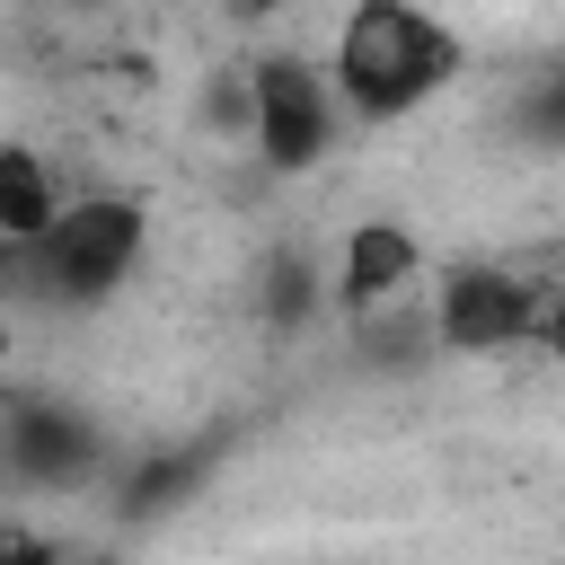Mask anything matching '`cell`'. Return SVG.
Returning <instances> with one entry per match:
<instances>
[{"instance_id":"13","label":"cell","mask_w":565,"mask_h":565,"mask_svg":"<svg viewBox=\"0 0 565 565\" xmlns=\"http://www.w3.org/2000/svg\"><path fill=\"white\" fill-rule=\"evenodd\" d=\"M0 565H62V556H53V539H35V530L0 521Z\"/></svg>"},{"instance_id":"15","label":"cell","mask_w":565,"mask_h":565,"mask_svg":"<svg viewBox=\"0 0 565 565\" xmlns=\"http://www.w3.org/2000/svg\"><path fill=\"white\" fill-rule=\"evenodd\" d=\"M79 565H132V556H79Z\"/></svg>"},{"instance_id":"11","label":"cell","mask_w":565,"mask_h":565,"mask_svg":"<svg viewBox=\"0 0 565 565\" xmlns=\"http://www.w3.org/2000/svg\"><path fill=\"white\" fill-rule=\"evenodd\" d=\"M521 124H530L539 141H565V71H547V79L530 88V106H521Z\"/></svg>"},{"instance_id":"2","label":"cell","mask_w":565,"mask_h":565,"mask_svg":"<svg viewBox=\"0 0 565 565\" xmlns=\"http://www.w3.org/2000/svg\"><path fill=\"white\" fill-rule=\"evenodd\" d=\"M141 247H150V212L132 194H71L62 221L35 247H18L0 274H18V291L44 309H106L132 282Z\"/></svg>"},{"instance_id":"9","label":"cell","mask_w":565,"mask_h":565,"mask_svg":"<svg viewBox=\"0 0 565 565\" xmlns=\"http://www.w3.org/2000/svg\"><path fill=\"white\" fill-rule=\"evenodd\" d=\"M203 124H212V132H230V141H247V132H256V79H247V62H238V71H221V79L203 88Z\"/></svg>"},{"instance_id":"4","label":"cell","mask_w":565,"mask_h":565,"mask_svg":"<svg viewBox=\"0 0 565 565\" xmlns=\"http://www.w3.org/2000/svg\"><path fill=\"white\" fill-rule=\"evenodd\" d=\"M530 309H539V274L521 265H494V256H468L433 282V344L441 353H512L530 344Z\"/></svg>"},{"instance_id":"1","label":"cell","mask_w":565,"mask_h":565,"mask_svg":"<svg viewBox=\"0 0 565 565\" xmlns=\"http://www.w3.org/2000/svg\"><path fill=\"white\" fill-rule=\"evenodd\" d=\"M459 71H468V44L424 0H353L335 26V53H327V79L353 124H397V115L433 106Z\"/></svg>"},{"instance_id":"5","label":"cell","mask_w":565,"mask_h":565,"mask_svg":"<svg viewBox=\"0 0 565 565\" xmlns=\"http://www.w3.org/2000/svg\"><path fill=\"white\" fill-rule=\"evenodd\" d=\"M415 282H424V238H415L406 221L371 212V221L344 230V247H335V265H327V309H344V318L362 327V318L415 300Z\"/></svg>"},{"instance_id":"10","label":"cell","mask_w":565,"mask_h":565,"mask_svg":"<svg viewBox=\"0 0 565 565\" xmlns=\"http://www.w3.org/2000/svg\"><path fill=\"white\" fill-rule=\"evenodd\" d=\"M194 450H177V459H150V468H132V486H124V512H168L185 486H194Z\"/></svg>"},{"instance_id":"8","label":"cell","mask_w":565,"mask_h":565,"mask_svg":"<svg viewBox=\"0 0 565 565\" xmlns=\"http://www.w3.org/2000/svg\"><path fill=\"white\" fill-rule=\"evenodd\" d=\"M327 300V274L309 265V256H265V274H256V309H265V327H300L309 309Z\"/></svg>"},{"instance_id":"14","label":"cell","mask_w":565,"mask_h":565,"mask_svg":"<svg viewBox=\"0 0 565 565\" xmlns=\"http://www.w3.org/2000/svg\"><path fill=\"white\" fill-rule=\"evenodd\" d=\"M274 9H291V0H238V18H274Z\"/></svg>"},{"instance_id":"6","label":"cell","mask_w":565,"mask_h":565,"mask_svg":"<svg viewBox=\"0 0 565 565\" xmlns=\"http://www.w3.org/2000/svg\"><path fill=\"white\" fill-rule=\"evenodd\" d=\"M0 459L26 486H79L97 468V424L71 415V406H53V397H18L0 415Z\"/></svg>"},{"instance_id":"3","label":"cell","mask_w":565,"mask_h":565,"mask_svg":"<svg viewBox=\"0 0 565 565\" xmlns=\"http://www.w3.org/2000/svg\"><path fill=\"white\" fill-rule=\"evenodd\" d=\"M247 79H256V132H247V150L274 177H309L335 150V132H344L335 79L318 62H300V53H265V62H247Z\"/></svg>"},{"instance_id":"12","label":"cell","mask_w":565,"mask_h":565,"mask_svg":"<svg viewBox=\"0 0 565 565\" xmlns=\"http://www.w3.org/2000/svg\"><path fill=\"white\" fill-rule=\"evenodd\" d=\"M530 344L565 362V282H539V309H530Z\"/></svg>"},{"instance_id":"7","label":"cell","mask_w":565,"mask_h":565,"mask_svg":"<svg viewBox=\"0 0 565 565\" xmlns=\"http://www.w3.org/2000/svg\"><path fill=\"white\" fill-rule=\"evenodd\" d=\"M62 177H53V159L35 150V141H0V247L18 256V247H35L53 221H62Z\"/></svg>"}]
</instances>
